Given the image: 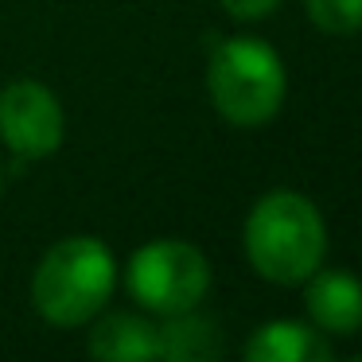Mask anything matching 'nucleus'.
I'll use <instances>...</instances> for the list:
<instances>
[{
    "instance_id": "f257e3e1",
    "label": "nucleus",
    "mask_w": 362,
    "mask_h": 362,
    "mask_svg": "<svg viewBox=\"0 0 362 362\" xmlns=\"http://www.w3.org/2000/svg\"><path fill=\"white\" fill-rule=\"evenodd\" d=\"M245 257L269 284H304L327 253V222L300 191H269L245 214Z\"/></svg>"
},
{
    "instance_id": "f03ea898",
    "label": "nucleus",
    "mask_w": 362,
    "mask_h": 362,
    "mask_svg": "<svg viewBox=\"0 0 362 362\" xmlns=\"http://www.w3.org/2000/svg\"><path fill=\"white\" fill-rule=\"evenodd\" d=\"M117 261L102 238L74 234L55 242L32 273V304L55 327H86L113 296Z\"/></svg>"
},
{
    "instance_id": "7ed1b4c3",
    "label": "nucleus",
    "mask_w": 362,
    "mask_h": 362,
    "mask_svg": "<svg viewBox=\"0 0 362 362\" xmlns=\"http://www.w3.org/2000/svg\"><path fill=\"white\" fill-rule=\"evenodd\" d=\"M206 90L226 125L261 129L281 113L288 94V71L273 43L257 35H234L214 47L206 63Z\"/></svg>"
},
{
    "instance_id": "20e7f679",
    "label": "nucleus",
    "mask_w": 362,
    "mask_h": 362,
    "mask_svg": "<svg viewBox=\"0 0 362 362\" xmlns=\"http://www.w3.org/2000/svg\"><path fill=\"white\" fill-rule=\"evenodd\" d=\"M125 288L144 312L180 315L199 308L211 288V265L203 250L183 238H156L144 242L125 265Z\"/></svg>"
},
{
    "instance_id": "39448f33",
    "label": "nucleus",
    "mask_w": 362,
    "mask_h": 362,
    "mask_svg": "<svg viewBox=\"0 0 362 362\" xmlns=\"http://www.w3.org/2000/svg\"><path fill=\"white\" fill-rule=\"evenodd\" d=\"M66 117L59 98L35 78H16L0 90V141L16 160H47L59 152Z\"/></svg>"
},
{
    "instance_id": "423d86ee",
    "label": "nucleus",
    "mask_w": 362,
    "mask_h": 362,
    "mask_svg": "<svg viewBox=\"0 0 362 362\" xmlns=\"http://www.w3.org/2000/svg\"><path fill=\"white\" fill-rule=\"evenodd\" d=\"M304 308L312 327L323 335H358L362 331V281L339 269H315L304 281Z\"/></svg>"
},
{
    "instance_id": "0eeeda50",
    "label": "nucleus",
    "mask_w": 362,
    "mask_h": 362,
    "mask_svg": "<svg viewBox=\"0 0 362 362\" xmlns=\"http://www.w3.org/2000/svg\"><path fill=\"white\" fill-rule=\"evenodd\" d=\"M245 362H331L335 346L320 327L300 320H269L245 339Z\"/></svg>"
},
{
    "instance_id": "6e6552de",
    "label": "nucleus",
    "mask_w": 362,
    "mask_h": 362,
    "mask_svg": "<svg viewBox=\"0 0 362 362\" xmlns=\"http://www.w3.org/2000/svg\"><path fill=\"white\" fill-rule=\"evenodd\" d=\"M94 327H90V339H86V351L94 358H105V362H156L164 358L160 354V327L144 315H133V312H110L102 315L98 312Z\"/></svg>"
},
{
    "instance_id": "1a4fd4ad",
    "label": "nucleus",
    "mask_w": 362,
    "mask_h": 362,
    "mask_svg": "<svg viewBox=\"0 0 362 362\" xmlns=\"http://www.w3.org/2000/svg\"><path fill=\"white\" fill-rule=\"evenodd\" d=\"M160 354L172 362H211L222 354L218 323L211 315H203L199 308L180 315H164L160 327Z\"/></svg>"
},
{
    "instance_id": "9d476101",
    "label": "nucleus",
    "mask_w": 362,
    "mask_h": 362,
    "mask_svg": "<svg viewBox=\"0 0 362 362\" xmlns=\"http://www.w3.org/2000/svg\"><path fill=\"white\" fill-rule=\"evenodd\" d=\"M308 20L327 35H358L362 32V0H304Z\"/></svg>"
},
{
    "instance_id": "9b49d317",
    "label": "nucleus",
    "mask_w": 362,
    "mask_h": 362,
    "mask_svg": "<svg viewBox=\"0 0 362 362\" xmlns=\"http://www.w3.org/2000/svg\"><path fill=\"white\" fill-rule=\"evenodd\" d=\"M222 8H226V16L242 20V24H250V20H261L269 16V12L281 4V0H218Z\"/></svg>"
},
{
    "instance_id": "f8f14e48",
    "label": "nucleus",
    "mask_w": 362,
    "mask_h": 362,
    "mask_svg": "<svg viewBox=\"0 0 362 362\" xmlns=\"http://www.w3.org/2000/svg\"><path fill=\"white\" fill-rule=\"evenodd\" d=\"M0 191H4V164H0Z\"/></svg>"
}]
</instances>
